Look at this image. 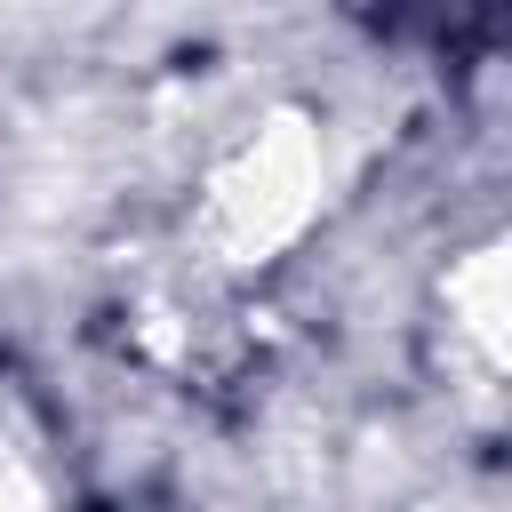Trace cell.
<instances>
[{
    "mask_svg": "<svg viewBox=\"0 0 512 512\" xmlns=\"http://www.w3.org/2000/svg\"><path fill=\"white\" fill-rule=\"evenodd\" d=\"M328 200H336L328 120L312 104H264L192 176L184 248L208 280H264L320 232Z\"/></svg>",
    "mask_w": 512,
    "mask_h": 512,
    "instance_id": "6da1fadb",
    "label": "cell"
},
{
    "mask_svg": "<svg viewBox=\"0 0 512 512\" xmlns=\"http://www.w3.org/2000/svg\"><path fill=\"white\" fill-rule=\"evenodd\" d=\"M432 312H440V344H448V384L472 400H496L504 368H512V248L496 232L456 248Z\"/></svg>",
    "mask_w": 512,
    "mask_h": 512,
    "instance_id": "7a4b0ae2",
    "label": "cell"
},
{
    "mask_svg": "<svg viewBox=\"0 0 512 512\" xmlns=\"http://www.w3.org/2000/svg\"><path fill=\"white\" fill-rule=\"evenodd\" d=\"M0 512H48V472L32 448H16L0 432Z\"/></svg>",
    "mask_w": 512,
    "mask_h": 512,
    "instance_id": "3957f363",
    "label": "cell"
}]
</instances>
